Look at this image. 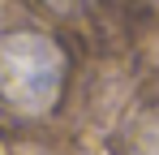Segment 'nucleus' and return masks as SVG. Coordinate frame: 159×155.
I'll return each instance as SVG.
<instances>
[{
  "label": "nucleus",
  "instance_id": "nucleus-2",
  "mask_svg": "<svg viewBox=\"0 0 159 155\" xmlns=\"http://www.w3.org/2000/svg\"><path fill=\"white\" fill-rule=\"evenodd\" d=\"M120 155H159V108L142 112V116L129 125Z\"/></svg>",
  "mask_w": 159,
  "mask_h": 155
},
{
  "label": "nucleus",
  "instance_id": "nucleus-1",
  "mask_svg": "<svg viewBox=\"0 0 159 155\" xmlns=\"http://www.w3.org/2000/svg\"><path fill=\"white\" fill-rule=\"evenodd\" d=\"M69 60L56 39L39 30H13L0 39V108L34 121L48 116L65 91Z\"/></svg>",
  "mask_w": 159,
  "mask_h": 155
}]
</instances>
